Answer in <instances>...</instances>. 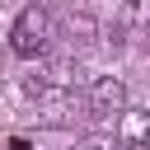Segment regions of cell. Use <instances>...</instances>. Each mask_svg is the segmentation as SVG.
I'll list each match as a JSON object with an SVG mask.
<instances>
[{
  "label": "cell",
  "instance_id": "obj_1",
  "mask_svg": "<svg viewBox=\"0 0 150 150\" xmlns=\"http://www.w3.org/2000/svg\"><path fill=\"white\" fill-rule=\"evenodd\" d=\"M9 47H14V56H42L52 47V14L42 5H28L9 28Z\"/></svg>",
  "mask_w": 150,
  "mask_h": 150
},
{
  "label": "cell",
  "instance_id": "obj_2",
  "mask_svg": "<svg viewBox=\"0 0 150 150\" xmlns=\"http://www.w3.org/2000/svg\"><path fill=\"white\" fill-rule=\"evenodd\" d=\"M127 108V84L117 75H98L89 84V117H112Z\"/></svg>",
  "mask_w": 150,
  "mask_h": 150
},
{
  "label": "cell",
  "instance_id": "obj_3",
  "mask_svg": "<svg viewBox=\"0 0 150 150\" xmlns=\"http://www.w3.org/2000/svg\"><path fill=\"white\" fill-rule=\"evenodd\" d=\"M117 141H122V150H150V112H141V108H122Z\"/></svg>",
  "mask_w": 150,
  "mask_h": 150
},
{
  "label": "cell",
  "instance_id": "obj_4",
  "mask_svg": "<svg viewBox=\"0 0 150 150\" xmlns=\"http://www.w3.org/2000/svg\"><path fill=\"white\" fill-rule=\"evenodd\" d=\"M117 23H122V28H141V33H145V23H150V0H127V5H122V14H117Z\"/></svg>",
  "mask_w": 150,
  "mask_h": 150
},
{
  "label": "cell",
  "instance_id": "obj_5",
  "mask_svg": "<svg viewBox=\"0 0 150 150\" xmlns=\"http://www.w3.org/2000/svg\"><path fill=\"white\" fill-rule=\"evenodd\" d=\"M75 150H108V141H80Z\"/></svg>",
  "mask_w": 150,
  "mask_h": 150
},
{
  "label": "cell",
  "instance_id": "obj_6",
  "mask_svg": "<svg viewBox=\"0 0 150 150\" xmlns=\"http://www.w3.org/2000/svg\"><path fill=\"white\" fill-rule=\"evenodd\" d=\"M145 47H150V23H145Z\"/></svg>",
  "mask_w": 150,
  "mask_h": 150
}]
</instances>
